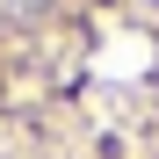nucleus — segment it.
Returning <instances> with one entry per match:
<instances>
[{
	"instance_id": "f257e3e1",
	"label": "nucleus",
	"mask_w": 159,
	"mask_h": 159,
	"mask_svg": "<svg viewBox=\"0 0 159 159\" xmlns=\"http://www.w3.org/2000/svg\"><path fill=\"white\" fill-rule=\"evenodd\" d=\"M51 7V0H15V15H43Z\"/></svg>"
}]
</instances>
